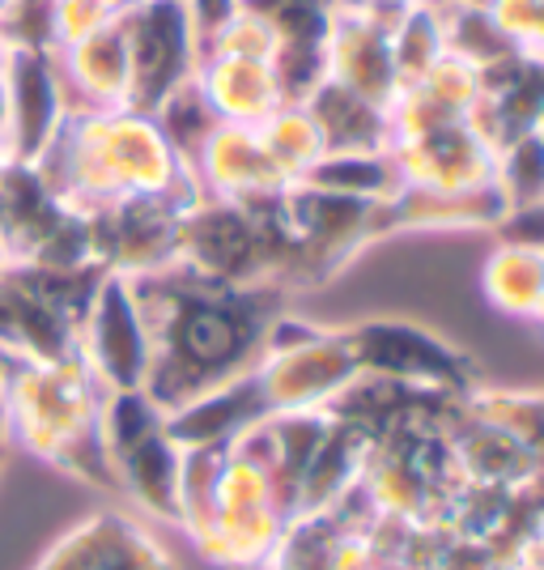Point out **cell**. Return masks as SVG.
<instances>
[{"label":"cell","instance_id":"6da1fadb","mask_svg":"<svg viewBox=\"0 0 544 570\" xmlns=\"http://www.w3.org/2000/svg\"><path fill=\"white\" fill-rule=\"evenodd\" d=\"M128 282L149 328L145 392L166 413L247 375L268 350L273 324L289 311L285 285H226L184 264Z\"/></svg>","mask_w":544,"mask_h":570},{"label":"cell","instance_id":"7a4b0ae2","mask_svg":"<svg viewBox=\"0 0 544 570\" xmlns=\"http://www.w3.org/2000/svg\"><path fill=\"white\" fill-rule=\"evenodd\" d=\"M30 167L77 217H95L123 200H200L188 163L166 141L162 124L137 107L69 111Z\"/></svg>","mask_w":544,"mask_h":570},{"label":"cell","instance_id":"3957f363","mask_svg":"<svg viewBox=\"0 0 544 570\" xmlns=\"http://www.w3.org/2000/svg\"><path fill=\"white\" fill-rule=\"evenodd\" d=\"M107 383L77 354L13 357L0 380V426L9 452L86 481L90 490L116 494V469L102 448V404Z\"/></svg>","mask_w":544,"mask_h":570},{"label":"cell","instance_id":"277c9868","mask_svg":"<svg viewBox=\"0 0 544 570\" xmlns=\"http://www.w3.org/2000/svg\"><path fill=\"white\" fill-rule=\"evenodd\" d=\"M281 196L260 205L200 196L184 214L175 264L226 285H285L294 261V235L285 226Z\"/></svg>","mask_w":544,"mask_h":570},{"label":"cell","instance_id":"5b68a950","mask_svg":"<svg viewBox=\"0 0 544 570\" xmlns=\"http://www.w3.org/2000/svg\"><path fill=\"white\" fill-rule=\"evenodd\" d=\"M289 520L264 460L235 439L217 473L209 523L191 546L217 570H264Z\"/></svg>","mask_w":544,"mask_h":570},{"label":"cell","instance_id":"8992f818","mask_svg":"<svg viewBox=\"0 0 544 570\" xmlns=\"http://www.w3.org/2000/svg\"><path fill=\"white\" fill-rule=\"evenodd\" d=\"M383 205L387 200H354V196L319 191L310 184H294L281 196L285 226L294 235V261H289L285 289L294 294V289L328 285L370 243L392 238Z\"/></svg>","mask_w":544,"mask_h":570},{"label":"cell","instance_id":"52a82bcc","mask_svg":"<svg viewBox=\"0 0 544 570\" xmlns=\"http://www.w3.org/2000/svg\"><path fill=\"white\" fill-rule=\"evenodd\" d=\"M357 362L345 341V328H319L285 311L273 324L268 350L256 362V380L268 401V413H303L328 409L345 383H354Z\"/></svg>","mask_w":544,"mask_h":570},{"label":"cell","instance_id":"ba28073f","mask_svg":"<svg viewBox=\"0 0 544 570\" xmlns=\"http://www.w3.org/2000/svg\"><path fill=\"white\" fill-rule=\"evenodd\" d=\"M345 341L354 350L357 375H383V380L434 387V392H451V396H468L481 387V371L473 357L426 324L362 320V324L345 328Z\"/></svg>","mask_w":544,"mask_h":570},{"label":"cell","instance_id":"9c48e42d","mask_svg":"<svg viewBox=\"0 0 544 570\" xmlns=\"http://www.w3.org/2000/svg\"><path fill=\"white\" fill-rule=\"evenodd\" d=\"M119 22H123L128 65H132V107L154 116L184 81L196 77V65H200L188 9L184 0H141Z\"/></svg>","mask_w":544,"mask_h":570},{"label":"cell","instance_id":"30bf717a","mask_svg":"<svg viewBox=\"0 0 544 570\" xmlns=\"http://www.w3.org/2000/svg\"><path fill=\"white\" fill-rule=\"evenodd\" d=\"M396 13L400 9H383L370 0H340L328 35V81L354 90L383 111L400 95V72L392 56Z\"/></svg>","mask_w":544,"mask_h":570},{"label":"cell","instance_id":"8fae6325","mask_svg":"<svg viewBox=\"0 0 544 570\" xmlns=\"http://www.w3.org/2000/svg\"><path fill=\"white\" fill-rule=\"evenodd\" d=\"M191 205L179 200H123L86 217L95 264L116 277H145L179 261V226Z\"/></svg>","mask_w":544,"mask_h":570},{"label":"cell","instance_id":"7c38bea8","mask_svg":"<svg viewBox=\"0 0 544 570\" xmlns=\"http://www.w3.org/2000/svg\"><path fill=\"white\" fill-rule=\"evenodd\" d=\"M77 350L111 392L145 387V375H149V328H145V315L137 307V294H132L128 277L107 273L95 307L81 324Z\"/></svg>","mask_w":544,"mask_h":570},{"label":"cell","instance_id":"4fadbf2b","mask_svg":"<svg viewBox=\"0 0 544 570\" xmlns=\"http://www.w3.org/2000/svg\"><path fill=\"white\" fill-rule=\"evenodd\" d=\"M30 570H179L170 549L128 511H95L43 549Z\"/></svg>","mask_w":544,"mask_h":570},{"label":"cell","instance_id":"5bb4252c","mask_svg":"<svg viewBox=\"0 0 544 570\" xmlns=\"http://www.w3.org/2000/svg\"><path fill=\"white\" fill-rule=\"evenodd\" d=\"M459 409H464V396H451V392L413 387L383 375H354V383H345L324 413L357 426L366 439H383L396 430H451Z\"/></svg>","mask_w":544,"mask_h":570},{"label":"cell","instance_id":"9a60e30c","mask_svg":"<svg viewBox=\"0 0 544 570\" xmlns=\"http://www.w3.org/2000/svg\"><path fill=\"white\" fill-rule=\"evenodd\" d=\"M392 163L408 188L468 191L489 188L497 167V149L473 128V119L429 128L422 137H404L387 145Z\"/></svg>","mask_w":544,"mask_h":570},{"label":"cell","instance_id":"2e32d148","mask_svg":"<svg viewBox=\"0 0 544 570\" xmlns=\"http://www.w3.org/2000/svg\"><path fill=\"white\" fill-rule=\"evenodd\" d=\"M191 179L200 196L235 200V205L277 200L285 188H294L285 170L273 163V154L264 149L260 128L251 124H217L214 137L191 158Z\"/></svg>","mask_w":544,"mask_h":570},{"label":"cell","instance_id":"e0dca14e","mask_svg":"<svg viewBox=\"0 0 544 570\" xmlns=\"http://www.w3.org/2000/svg\"><path fill=\"white\" fill-rule=\"evenodd\" d=\"M277 26V81L285 102H307L310 90L328 77L332 13L340 0H247Z\"/></svg>","mask_w":544,"mask_h":570},{"label":"cell","instance_id":"ac0fdd59","mask_svg":"<svg viewBox=\"0 0 544 570\" xmlns=\"http://www.w3.org/2000/svg\"><path fill=\"white\" fill-rule=\"evenodd\" d=\"M51 69L69 111H116L132 107V65L123 22H111L72 48L51 51Z\"/></svg>","mask_w":544,"mask_h":570},{"label":"cell","instance_id":"d6986e66","mask_svg":"<svg viewBox=\"0 0 544 570\" xmlns=\"http://www.w3.org/2000/svg\"><path fill=\"white\" fill-rule=\"evenodd\" d=\"M544 124V60L541 56H511L481 72V102L473 111V128L485 141H520Z\"/></svg>","mask_w":544,"mask_h":570},{"label":"cell","instance_id":"ffe728a7","mask_svg":"<svg viewBox=\"0 0 544 570\" xmlns=\"http://www.w3.org/2000/svg\"><path fill=\"white\" fill-rule=\"evenodd\" d=\"M268 401L256 380V366L238 380L221 383L214 392H205L200 401L184 404L175 413H166V430L179 448H230L247 430L268 422Z\"/></svg>","mask_w":544,"mask_h":570},{"label":"cell","instance_id":"44dd1931","mask_svg":"<svg viewBox=\"0 0 544 570\" xmlns=\"http://www.w3.org/2000/svg\"><path fill=\"white\" fill-rule=\"evenodd\" d=\"M196 86L214 107L221 124H251L260 128L277 107H285L281 81L268 60H243V56H200Z\"/></svg>","mask_w":544,"mask_h":570},{"label":"cell","instance_id":"7402d4cb","mask_svg":"<svg viewBox=\"0 0 544 570\" xmlns=\"http://www.w3.org/2000/svg\"><path fill=\"white\" fill-rule=\"evenodd\" d=\"M447 439L459 473H464V481H473V485L523 490L532 481H544V464L523 448L520 439H511L506 430L473 417L468 409H459V417L451 422Z\"/></svg>","mask_w":544,"mask_h":570},{"label":"cell","instance_id":"603a6c76","mask_svg":"<svg viewBox=\"0 0 544 570\" xmlns=\"http://www.w3.org/2000/svg\"><path fill=\"white\" fill-rule=\"evenodd\" d=\"M116 494L128 499L141 515L158 523H179V476H184V448L170 430H154L137 448L111 460Z\"/></svg>","mask_w":544,"mask_h":570},{"label":"cell","instance_id":"cb8c5ba5","mask_svg":"<svg viewBox=\"0 0 544 570\" xmlns=\"http://www.w3.org/2000/svg\"><path fill=\"white\" fill-rule=\"evenodd\" d=\"M383 209H387V235H404V230H494L506 214V200L494 184L468 191L408 188L404 184Z\"/></svg>","mask_w":544,"mask_h":570},{"label":"cell","instance_id":"d4e9b609","mask_svg":"<svg viewBox=\"0 0 544 570\" xmlns=\"http://www.w3.org/2000/svg\"><path fill=\"white\" fill-rule=\"evenodd\" d=\"M324 137V154H379L392 145V124L387 111L366 102L362 95L336 86V81H319L310 98L303 102Z\"/></svg>","mask_w":544,"mask_h":570},{"label":"cell","instance_id":"484cf974","mask_svg":"<svg viewBox=\"0 0 544 570\" xmlns=\"http://www.w3.org/2000/svg\"><path fill=\"white\" fill-rule=\"evenodd\" d=\"M366 448H370V439L362 430L332 417L328 434L315 448L303 485H298V515H319V511H332L340 499H349L362 481Z\"/></svg>","mask_w":544,"mask_h":570},{"label":"cell","instance_id":"4316f807","mask_svg":"<svg viewBox=\"0 0 544 570\" xmlns=\"http://www.w3.org/2000/svg\"><path fill=\"white\" fill-rule=\"evenodd\" d=\"M481 294L502 315L536 324L544 311V252L520 247V243H497L481 268Z\"/></svg>","mask_w":544,"mask_h":570},{"label":"cell","instance_id":"83f0119b","mask_svg":"<svg viewBox=\"0 0 544 570\" xmlns=\"http://www.w3.org/2000/svg\"><path fill=\"white\" fill-rule=\"evenodd\" d=\"M298 184L336 191V196H354V200H392L404 188L400 170H396L387 149H379V154H324Z\"/></svg>","mask_w":544,"mask_h":570},{"label":"cell","instance_id":"f1b7e54d","mask_svg":"<svg viewBox=\"0 0 544 570\" xmlns=\"http://www.w3.org/2000/svg\"><path fill=\"white\" fill-rule=\"evenodd\" d=\"M438 9H443V43H447V56L473 65L476 72L494 69L502 60L520 56V48L494 22L489 4H481V0H447Z\"/></svg>","mask_w":544,"mask_h":570},{"label":"cell","instance_id":"f546056e","mask_svg":"<svg viewBox=\"0 0 544 570\" xmlns=\"http://www.w3.org/2000/svg\"><path fill=\"white\" fill-rule=\"evenodd\" d=\"M260 141L273 154V163L285 170L289 184H298L319 158H324V137L303 102H285L260 124Z\"/></svg>","mask_w":544,"mask_h":570},{"label":"cell","instance_id":"4dcf8cb0","mask_svg":"<svg viewBox=\"0 0 544 570\" xmlns=\"http://www.w3.org/2000/svg\"><path fill=\"white\" fill-rule=\"evenodd\" d=\"M464 409L506 430L511 439H520L527 452L544 464V392H497V387H476L464 396Z\"/></svg>","mask_w":544,"mask_h":570},{"label":"cell","instance_id":"1f68e13d","mask_svg":"<svg viewBox=\"0 0 544 570\" xmlns=\"http://www.w3.org/2000/svg\"><path fill=\"white\" fill-rule=\"evenodd\" d=\"M392 56H396V72L400 86H413L417 77H426V69L447 56L443 43V9L438 4H408L396 13L392 22Z\"/></svg>","mask_w":544,"mask_h":570},{"label":"cell","instance_id":"d6a6232c","mask_svg":"<svg viewBox=\"0 0 544 570\" xmlns=\"http://www.w3.org/2000/svg\"><path fill=\"white\" fill-rule=\"evenodd\" d=\"M336 537H340L336 507L319 515H294L264 570H336Z\"/></svg>","mask_w":544,"mask_h":570},{"label":"cell","instance_id":"836d02e7","mask_svg":"<svg viewBox=\"0 0 544 570\" xmlns=\"http://www.w3.org/2000/svg\"><path fill=\"white\" fill-rule=\"evenodd\" d=\"M494 188L502 191L506 209H523V205L544 200V132L541 128L497 149Z\"/></svg>","mask_w":544,"mask_h":570},{"label":"cell","instance_id":"e575fe53","mask_svg":"<svg viewBox=\"0 0 544 570\" xmlns=\"http://www.w3.org/2000/svg\"><path fill=\"white\" fill-rule=\"evenodd\" d=\"M154 119L162 124L166 141L179 149V158L188 163V170H191V158L200 154V145L209 141V137H214V128L221 124V119L214 116V107L205 102V95H200L196 77L184 81L175 95L166 98L162 107L154 111Z\"/></svg>","mask_w":544,"mask_h":570},{"label":"cell","instance_id":"d590c367","mask_svg":"<svg viewBox=\"0 0 544 570\" xmlns=\"http://www.w3.org/2000/svg\"><path fill=\"white\" fill-rule=\"evenodd\" d=\"M205 56H243V60H277V26L264 18L256 4H238V13L221 26V35L214 39V48Z\"/></svg>","mask_w":544,"mask_h":570},{"label":"cell","instance_id":"8d00e7d4","mask_svg":"<svg viewBox=\"0 0 544 570\" xmlns=\"http://www.w3.org/2000/svg\"><path fill=\"white\" fill-rule=\"evenodd\" d=\"M413 86H422L434 102H443L455 116L473 119L476 102H481V72L455 56H438L426 69V77H417Z\"/></svg>","mask_w":544,"mask_h":570},{"label":"cell","instance_id":"74e56055","mask_svg":"<svg viewBox=\"0 0 544 570\" xmlns=\"http://www.w3.org/2000/svg\"><path fill=\"white\" fill-rule=\"evenodd\" d=\"M119 22L102 0H48V51L72 48Z\"/></svg>","mask_w":544,"mask_h":570},{"label":"cell","instance_id":"f35d334b","mask_svg":"<svg viewBox=\"0 0 544 570\" xmlns=\"http://www.w3.org/2000/svg\"><path fill=\"white\" fill-rule=\"evenodd\" d=\"M238 4H243V0H184V9H188V22H191V35H196V48H200V56L214 48V39L221 35V26H226L238 13Z\"/></svg>","mask_w":544,"mask_h":570},{"label":"cell","instance_id":"ab89813d","mask_svg":"<svg viewBox=\"0 0 544 570\" xmlns=\"http://www.w3.org/2000/svg\"><path fill=\"white\" fill-rule=\"evenodd\" d=\"M497 243H520V247H536L544 252V200L523 205V209H506L502 222L494 226Z\"/></svg>","mask_w":544,"mask_h":570},{"label":"cell","instance_id":"60d3db41","mask_svg":"<svg viewBox=\"0 0 544 570\" xmlns=\"http://www.w3.org/2000/svg\"><path fill=\"white\" fill-rule=\"evenodd\" d=\"M523 56H541L544 60V0H541V9H536V18H532L527 39H523Z\"/></svg>","mask_w":544,"mask_h":570},{"label":"cell","instance_id":"b9f144b4","mask_svg":"<svg viewBox=\"0 0 544 570\" xmlns=\"http://www.w3.org/2000/svg\"><path fill=\"white\" fill-rule=\"evenodd\" d=\"M13 264H18L13 261V247H9V238H4V230H0V277H4Z\"/></svg>","mask_w":544,"mask_h":570},{"label":"cell","instance_id":"7bdbcfd3","mask_svg":"<svg viewBox=\"0 0 544 570\" xmlns=\"http://www.w3.org/2000/svg\"><path fill=\"white\" fill-rule=\"evenodd\" d=\"M102 4H107V9L116 13V18H123V13H132V9L141 4V0H102Z\"/></svg>","mask_w":544,"mask_h":570},{"label":"cell","instance_id":"ee69618b","mask_svg":"<svg viewBox=\"0 0 544 570\" xmlns=\"http://www.w3.org/2000/svg\"><path fill=\"white\" fill-rule=\"evenodd\" d=\"M370 4H383V9H408V4H443V0H370Z\"/></svg>","mask_w":544,"mask_h":570},{"label":"cell","instance_id":"f6af8a7d","mask_svg":"<svg viewBox=\"0 0 544 570\" xmlns=\"http://www.w3.org/2000/svg\"><path fill=\"white\" fill-rule=\"evenodd\" d=\"M527 570H544V546L532 553V562H527Z\"/></svg>","mask_w":544,"mask_h":570},{"label":"cell","instance_id":"bcb514c9","mask_svg":"<svg viewBox=\"0 0 544 570\" xmlns=\"http://www.w3.org/2000/svg\"><path fill=\"white\" fill-rule=\"evenodd\" d=\"M4 455H9V439H4V426H0V464H4Z\"/></svg>","mask_w":544,"mask_h":570},{"label":"cell","instance_id":"7dc6e473","mask_svg":"<svg viewBox=\"0 0 544 570\" xmlns=\"http://www.w3.org/2000/svg\"><path fill=\"white\" fill-rule=\"evenodd\" d=\"M536 324H541V328H544V311H541V320H536Z\"/></svg>","mask_w":544,"mask_h":570},{"label":"cell","instance_id":"c3c4849f","mask_svg":"<svg viewBox=\"0 0 544 570\" xmlns=\"http://www.w3.org/2000/svg\"><path fill=\"white\" fill-rule=\"evenodd\" d=\"M541 132H544V124H541Z\"/></svg>","mask_w":544,"mask_h":570}]
</instances>
